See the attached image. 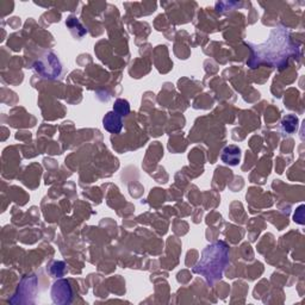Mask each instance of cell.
I'll return each instance as SVG.
<instances>
[{
	"mask_svg": "<svg viewBox=\"0 0 305 305\" xmlns=\"http://www.w3.org/2000/svg\"><path fill=\"white\" fill-rule=\"evenodd\" d=\"M229 262V247L219 241L207 246L202 258L194 266V273L203 275L207 283H213L222 277L223 271Z\"/></svg>",
	"mask_w": 305,
	"mask_h": 305,
	"instance_id": "obj_1",
	"label": "cell"
},
{
	"mask_svg": "<svg viewBox=\"0 0 305 305\" xmlns=\"http://www.w3.org/2000/svg\"><path fill=\"white\" fill-rule=\"evenodd\" d=\"M51 298L55 304H69L72 301L73 292L69 281L60 279L51 288Z\"/></svg>",
	"mask_w": 305,
	"mask_h": 305,
	"instance_id": "obj_2",
	"label": "cell"
},
{
	"mask_svg": "<svg viewBox=\"0 0 305 305\" xmlns=\"http://www.w3.org/2000/svg\"><path fill=\"white\" fill-rule=\"evenodd\" d=\"M103 125L106 130L112 134H119L123 128L122 117L117 115L115 111L108 112L103 118Z\"/></svg>",
	"mask_w": 305,
	"mask_h": 305,
	"instance_id": "obj_3",
	"label": "cell"
},
{
	"mask_svg": "<svg viewBox=\"0 0 305 305\" xmlns=\"http://www.w3.org/2000/svg\"><path fill=\"white\" fill-rule=\"evenodd\" d=\"M240 149L235 145H230V147H226L224 150H223L222 154V160L225 162L226 165H232V166H235L240 162Z\"/></svg>",
	"mask_w": 305,
	"mask_h": 305,
	"instance_id": "obj_4",
	"label": "cell"
},
{
	"mask_svg": "<svg viewBox=\"0 0 305 305\" xmlns=\"http://www.w3.org/2000/svg\"><path fill=\"white\" fill-rule=\"evenodd\" d=\"M113 111L121 117L128 116L129 112H130V105L124 99H117L115 102V106H113Z\"/></svg>",
	"mask_w": 305,
	"mask_h": 305,
	"instance_id": "obj_5",
	"label": "cell"
},
{
	"mask_svg": "<svg viewBox=\"0 0 305 305\" xmlns=\"http://www.w3.org/2000/svg\"><path fill=\"white\" fill-rule=\"evenodd\" d=\"M283 128L285 131L293 132L297 128V118L294 116H287L283 121Z\"/></svg>",
	"mask_w": 305,
	"mask_h": 305,
	"instance_id": "obj_6",
	"label": "cell"
}]
</instances>
